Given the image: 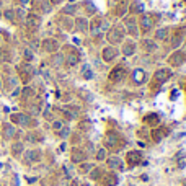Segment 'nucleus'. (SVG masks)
<instances>
[{
    "label": "nucleus",
    "mask_w": 186,
    "mask_h": 186,
    "mask_svg": "<svg viewBox=\"0 0 186 186\" xmlns=\"http://www.w3.org/2000/svg\"><path fill=\"white\" fill-rule=\"evenodd\" d=\"M124 36H126V30H124L122 25H114L113 28H109L106 33V39L109 41L111 46H118L124 41Z\"/></svg>",
    "instance_id": "f257e3e1"
},
{
    "label": "nucleus",
    "mask_w": 186,
    "mask_h": 186,
    "mask_svg": "<svg viewBox=\"0 0 186 186\" xmlns=\"http://www.w3.org/2000/svg\"><path fill=\"white\" fill-rule=\"evenodd\" d=\"M170 78H171V70L170 69H166V67L159 69V70H155L154 77H152V85H150V87L157 92V88L162 87L163 83H166Z\"/></svg>",
    "instance_id": "f03ea898"
},
{
    "label": "nucleus",
    "mask_w": 186,
    "mask_h": 186,
    "mask_svg": "<svg viewBox=\"0 0 186 186\" xmlns=\"http://www.w3.org/2000/svg\"><path fill=\"white\" fill-rule=\"evenodd\" d=\"M166 62H168L171 67H181V65L186 62V52L181 51V49H175L168 56V60H166Z\"/></svg>",
    "instance_id": "7ed1b4c3"
},
{
    "label": "nucleus",
    "mask_w": 186,
    "mask_h": 186,
    "mask_svg": "<svg viewBox=\"0 0 186 186\" xmlns=\"http://www.w3.org/2000/svg\"><path fill=\"white\" fill-rule=\"evenodd\" d=\"M65 54H64V62L69 65V67H74V65H77L80 62V52L75 49V47H70L67 46L65 47Z\"/></svg>",
    "instance_id": "20e7f679"
},
{
    "label": "nucleus",
    "mask_w": 186,
    "mask_h": 186,
    "mask_svg": "<svg viewBox=\"0 0 186 186\" xmlns=\"http://www.w3.org/2000/svg\"><path fill=\"white\" fill-rule=\"evenodd\" d=\"M122 64H124V62H122ZM122 64H119V65H116V67H113L111 70H109L108 80L111 83H118V82H121V80L124 78V75H126V67H124Z\"/></svg>",
    "instance_id": "39448f33"
},
{
    "label": "nucleus",
    "mask_w": 186,
    "mask_h": 186,
    "mask_svg": "<svg viewBox=\"0 0 186 186\" xmlns=\"http://www.w3.org/2000/svg\"><path fill=\"white\" fill-rule=\"evenodd\" d=\"M41 51L47 52V54H56L59 51V41L54 38H44L41 41Z\"/></svg>",
    "instance_id": "423d86ee"
},
{
    "label": "nucleus",
    "mask_w": 186,
    "mask_h": 186,
    "mask_svg": "<svg viewBox=\"0 0 186 186\" xmlns=\"http://www.w3.org/2000/svg\"><path fill=\"white\" fill-rule=\"evenodd\" d=\"M124 30H126L127 35H131L132 38H139L140 35V30H139V25L134 18H124Z\"/></svg>",
    "instance_id": "0eeeda50"
},
{
    "label": "nucleus",
    "mask_w": 186,
    "mask_h": 186,
    "mask_svg": "<svg viewBox=\"0 0 186 186\" xmlns=\"http://www.w3.org/2000/svg\"><path fill=\"white\" fill-rule=\"evenodd\" d=\"M126 144V140L122 142V139L118 136V132H108L106 137H104V145L111 147V149H118L119 145Z\"/></svg>",
    "instance_id": "6e6552de"
},
{
    "label": "nucleus",
    "mask_w": 186,
    "mask_h": 186,
    "mask_svg": "<svg viewBox=\"0 0 186 186\" xmlns=\"http://www.w3.org/2000/svg\"><path fill=\"white\" fill-rule=\"evenodd\" d=\"M118 56H119V51H118V47L116 46H106V47H103V51H101V57H103V60L104 62H113V60H116L118 59Z\"/></svg>",
    "instance_id": "1a4fd4ad"
},
{
    "label": "nucleus",
    "mask_w": 186,
    "mask_h": 186,
    "mask_svg": "<svg viewBox=\"0 0 186 186\" xmlns=\"http://www.w3.org/2000/svg\"><path fill=\"white\" fill-rule=\"evenodd\" d=\"M126 13H129V0H118L114 3V15L118 18H124Z\"/></svg>",
    "instance_id": "9d476101"
},
{
    "label": "nucleus",
    "mask_w": 186,
    "mask_h": 186,
    "mask_svg": "<svg viewBox=\"0 0 186 186\" xmlns=\"http://www.w3.org/2000/svg\"><path fill=\"white\" fill-rule=\"evenodd\" d=\"M184 39H186V28H178V30L175 31L173 38H171V46H173V49H178L184 42Z\"/></svg>",
    "instance_id": "9b49d317"
},
{
    "label": "nucleus",
    "mask_w": 186,
    "mask_h": 186,
    "mask_svg": "<svg viewBox=\"0 0 186 186\" xmlns=\"http://www.w3.org/2000/svg\"><path fill=\"white\" fill-rule=\"evenodd\" d=\"M131 80L134 85H144L147 82V72L144 69H134L131 74Z\"/></svg>",
    "instance_id": "f8f14e48"
},
{
    "label": "nucleus",
    "mask_w": 186,
    "mask_h": 186,
    "mask_svg": "<svg viewBox=\"0 0 186 186\" xmlns=\"http://www.w3.org/2000/svg\"><path fill=\"white\" fill-rule=\"evenodd\" d=\"M87 159V152L83 149H80V147H72V150H70V160H72V163H82Z\"/></svg>",
    "instance_id": "ddd939ff"
},
{
    "label": "nucleus",
    "mask_w": 186,
    "mask_h": 186,
    "mask_svg": "<svg viewBox=\"0 0 186 186\" xmlns=\"http://www.w3.org/2000/svg\"><path fill=\"white\" fill-rule=\"evenodd\" d=\"M136 51H137V44L134 41H131V39H127V41H122L121 42V52L126 57H131V56H134L136 54Z\"/></svg>",
    "instance_id": "4468645a"
},
{
    "label": "nucleus",
    "mask_w": 186,
    "mask_h": 186,
    "mask_svg": "<svg viewBox=\"0 0 186 186\" xmlns=\"http://www.w3.org/2000/svg\"><path fill=\"white\" fill-rule=\"evenodd\" d=\"M18 70H20V77H21V80L25 83L30 82V80L33 78V75H35V69H33L28 62H26V64H23L21 67H18Z\"/></svg>",
    "instance_id": "2eb2a0df"
},
{
    "label": "nucleus",
    "mask_w": 186,
    "mask_h": 186,
    "mask_svg": "<svg viewBox=\"0 0 186 186\" xmlns=\"http://www.w3.org/2000/svg\"><path fill=\"white\" fill-rule=\"evenodd\" d=\"M152 26H154V18L150 15H147V13H142L140 18H139V30L147 33V31L152 30Z\"/></svg>",
    "instance_id": "dca6fc26"
},
{
    "label": "nucleus",
    "mask_w": 186,
    "mask_h": 186,
    "mask_svg": "<svg viewBox=\"0 0 186 186\" xmlns=\"http://www.w3.org/2000/svg\"><path fill=\"white\" fill-rule=\"evenodd\" d=\"M142 160V154L139 150H129L126 154V163L127 166H136L137 163H140Z\"/></svg>",
    "instance_id": "f3484780"
},
{
    "label": "nucleus",
    "mask_w": 186,
    "mask_h": 186,
    "mask_svg": "<svg viewBox=\"0 0 186 186\" xmlns=\"http://www.w3.org/2000/svg\"><path fill=\"white\" fill-rule=\"evenodd\" d=\"M74 28L78 33H88L90 31V21L85 16H78L74 20Z\"/></svg>",
    "instance_id": "a211bd4d"
},
{
    "label": "nucleus",
    "mask_w": 186,
    "mask_h": 186,
    "mask_svg": "<svg viewBox=\"0 0 186 186\" xmlns=\"http://www.w3.org/2000/svg\"><path fill=\"white\" fill-rule=\"evenodd\" d=\"M140 49L144 52H155L157 49H159V44H157L155 39H150V38H144V39L140 41Z\"/></svg>",
    "instance_id": "6ab92c4d"
},
{
    "label": "nucleus",
    "mask_w": 186,
    "mask_h": 186,
    "mask_svg": "<svg viewBox=\"0 0 186 186\" xmlns=\"http://www.w3.org/2000/svg\"><path fill=\"white\" fill-rule=\"evenodd\" d=\"M12 122L13 124H20V126H31V124H35V122H31L30 116H26L25 113H15V114H12Z\"/></svg>",
    "instance_id": "aec40b11"
},
{
    "label": "nucleus",
    "mask_w": 186,
    "mask_h": 186,
    "mask_svg": "<svg viewBox=\"0 0 186 186\" xmlns=\"http://www.w3.org/2000/svg\"><path fill=\"white\" fill-rule=\"evenodd\" d=\"M25 21H26V26L30 28V30H38L41 25V18L39 15H36V13H30V15H26L25 16Z\"/></svg>",
    "instance_id": "412c9836"
},
{
    "label": "nucleus",
    "mask_w": 186,
    "mask_h": 186,
    "mask_svg": "<svg viewBox=\"0 0 186 186\" xmlns=\"http://www.w3.org/2000/svg\"><path fill=\"white\" fill-rule=\"evenodd\" d=\"M168 127H163V126H160V127H155V129H152L150 131V137H152V140L154 142H160L163 137L168 134Z\"/></svg>",
    "instance_id": "4be33fe9"
},
{
    "label": "nucleus",
    "mask_w": 186,
    "mask_h": 186,
    "mask_svg": "<svg viewBox=\"0 0 186 186\" xmlns=\"http://www.w3.org/2000/svg\"><path fill=\"white\" fill-rule=\"evenodd\" d=\"M39 160H41V150H38V149L26 150V154H25L26 163H36V162H39Z\"/></svg>",
    "instance_id": "5701e85b"
},
{
    "label": "nucleus",
    "mask_w": 186,
    "mask_h": 186,
    "mask_svg": "<svg viewBox=\"0 0 186 186\" xmlns=\"http://www.w3.org/2000/svg\"><path fill=\"white\" fill-rule=\"evenodd\" d=\"M144 124H147V126L150 127H157L160 124V116L157 113H149L144 116Z\"/></svg>",
    "instance_id": "b1692460"
},
{
    "label": "nucleus",
    "mask_w": 186,
    "mask_h": 186,
    "mask_svg": "<svg viewBox=\"0 0 186 186\" xmlns=\"http://www.w3.org/2000/svg\"><path fill=\"white\" fill-rule=\"evenodd\" d=\"M106 163H108L109 168H111V171H114V170H124L122 162H121V159H118V157H106Z\"/></svg>",
    "instance_id": "393cba45"
},
{
    "label": "nucleus",
    "mask_w": 186,
    "mask_h": 186,
    "mask_svg": "<svg viewBox=\"0 0 186 186\" xmlns=\"http://www.w3.org/2000/svg\"><path fill=\"white\" fill-rule=\"evenodd\" d=\"M144 10H145V7L140 0H134L132 3H129V13H132V15H142Z\"/></svg>",
    "instance_id": "a878e982"
},
{
    "label": "nucleus",
    "mask_w": 186,
    "mask_h": 186,
    "mask_svg": "<svg viewBox=\"0 0 186 186\" xmlns=\"http://www.w3.org/2000/svg\"><path fill=\"white\" fill-rule=\"evenodd\" d=\"M101 180H103V184L104 186H116L118 184V176H116V173H113V171H109V173L103 175Z\"/></svg>",
    "instance_id": "bb28decb"
},
{
    "label": "nucleus",
    "mask_w": 186,
    "mask_h": 186,
    "mask_svg": "<svg viewBox=\"0 0 186 186\" xmlns=\"http://www.w3.org/2000/svg\"><path fill=\"white\" fill-rule=\"evenodd\" d=\"M60 23H62V30H65V31H72L74 30V20H72V16L64 15V16L60 18Z\"/></svg>",
    "instance_id": "cd10ccee"
},
{
    "label": "nucleus",
    "mask_w": 186,
    "mask_h": 186,
    "mask_svg": "<svg viewBox=\"0 0 186 186\" xmlns=\"http://www.w3.org/2000/svg\"><path fill=\"white\" fill-rule=\"evenodd\" d=\"M83 10L85 13H87L88 16H93V15H97V5H95L93 2H90V0H87V2H83Z\"/></svg>",
    "instance_id": "c85d7f7f"
},
{
    "label": "nucleus",
    "mask_w": 186,
    "mask_h": 186,
    "mask_svg": "<svg viewBox=\"0 0 186 186\" xmlns=\"http://www.w3.org/2000/svg\"><path fill=\"white\" fill-rule=\"evenodd\" d=\"M101 26H103V18H93V21L90 23V30H92L95 35H98L100 30H101Z\"/></svg>",
    "instance_id": "c756f323"
},
{
    "label": "nucleus",
    "mask_w": 186,
    "mask_h": 186,
    "mask_svg": "<svg viewBox=\"0 0 186 186\" xmlns=\"http://www.w3.org/2000/svg\"><path fill=\"white\" fill-rule=\"evenodd\" d=\"M23 150H25L23 142H13V145H12V155L13 157H20L23 154Z\"/></svg>",
    "instance_id": "7c9ffc66"
},
{
    "label": "nucleus",
    "mask_w": 186,
    "mask_h": 186,
    "mask_svg": "<svg viewBox=\"0 0 186 186\" xmlns=\"http://www.w3.org/2000/svg\"><path fill=\"white\" fill-rule=\"evenodd\" d=\"M168 35H170V30H168V28H162V30H157L155 39H157V41H165V39H168Z\"/></svg>",
    "instance_id": "2f4dec72"
},
{
    "label": "nucleus",
    "mask_w": 186,
    "mask_h": 186,
    "mask_svg": "<svg viewBox=\"0 0 186 186\" xmlns=\"http://www.w3.org/2000/svg\"><path fill=\"white\" fill-rule=\"evenodd\" d=\"M15 127L12 126V124H3V136L7 137V139H12L13 136H15Z\"/></svg>",
    "instance_id": "473e14b6"
},
{
    "label": "nucleus",
    "mask_w": 186,
    "mask_h": 186,
    "mask_svg": "<svg viewBox=\"0 0 186 186\" xmlns=\"http://www.w3.org/2000/svg\"><path fill=\"white\" fill-rule=\"evenodd\" d=\"M92 168H93V165L88 163V162H82V163H78V171L82 175H88L90 171H92Z\"/></svg>",
    "instance_id": "72a5a7b5"
},
{
    "label": "nucleus",
    "mask_w": 186,
    "mask_h": 186,
    "mask_svg": "<svg viewBox=\"0 0 186 186\" xmlns=\"http://www.w3.org/2000/svg\"><path fill=\"white\" fill-rule=\"evenodd\" d=\"M82 75H83L85 80H92V78H93V70L90 69L88 64H85L83 67H82Z\"/></svg>",
    "instance_id": "f704fd0d"
},
{
    "label": "nucleus",
    "mask_w": 186,
    "mask_h": 186,
    "mask_svg": "<svg viewBox=\"0 0 186 186\" xmlns=\"http://www.w3.org/2000/svg\"><path fill=\"white\" fill-rule=\"evenodd\" d=\"M21 95H23V98H25V100L33 98V97H35V90L30 88V87H25V88L21 90Z\"/></svg>",
    "instance_id": "c9c22d12"
},
{
    "label": "nucleus",
    "mask_w": 186,
    "mask_h": 186,
    "mask_svg": "<svg viewBox=\"0 0 186 186\" xmlns=\"http://www.w3.org/2000/svg\"><path fill=\"white\" fill-rule=\"evenodd\" d=\"M90 178H92V180H95V181H97V180H100V178H101V170H100V168H92V171H90Z\"/></svg>",
    "instance_id": "e433bc0d"
},
{
    "label": "nucleus",
    "mask_w": 186,
    "mask_h": 186,
    "mask_svg": "<svg viewBox=\"0 0 186 186\" xmlns=\"http://www.w3.org/2000/svg\"><path fill=\"white\" fill-rule=\"evenodd\" d=\"M95 157H97V160L98 162H103V160H106V149H98V152L95 154Z\"/></svg>",
    "instance_id": "4c0bfd02"
},
{
    "label": "nucleus",
    "mask_w": 186,
    "mask_h": 186,
    "mask_svg": "<svg viewBox=\"0 0 186 186\" xmlns=\"http://www.w3.org/2000/svg\"><path fill=\"white\" fill-rule=\"evenodd\" d=\"M75 10H77V7H75V5H67L62 12H64V15L70 16V15H74V13H75Z\"/></svg>",
    "instance_id": "58836bf2"
},
{
    "label": "nucleus",
    "mask_w": 186,
    "mask_h": 186,
    "mask_svg": "<svg viewBox=\"0 0 186 186\" xmlns=\"http://www.w3.org/2000/svg\"><path fill=\"white\" fill-rule=\"evenodd\" d=\"M23 57H25L26 62H31L33 59H35V54H33L31 49H25V52H23Z\"/></svg>",
    "instance_id": "ea45409f"
},
{
    "label": "nucleus",
    "mask_w": 186,
    "mask_h": 186,
    "mask_svg": "<svg viewBox=\"0 0 186 186\" xmlns=\"http://www.w3.org/2000/svg\"><path fill=\"white\" fill-rule=\"evenodd\" d=\"M3 15H5V18H7V20H10V21H15V20H16L15 10H5V13H3Z\"/></svg>",
    "instance_id": "a19ab883"
},
{
    "label": "nucleus",
    "mask_w": 186,
    "mask_h": 186,
    "mask_svg": "<svg viewBox=\"0 0 186 186\" xmlns=\"http://www.w3.org/2000/svg\"><path fill=\"white\" fill-rule=\"evenodd\" d=\"M0 57L3 60H10V52H8V49H0Z\"/></svg>",
    "instance_id": "79ce46f5"
},
{
    "label": "nucleus",
    "mask_w": 186,
    "mask_h": 186,
    "mask_svg": "<svg viewBox=\"0 0 186 186\" xmlns=\"http://www.w3.org/2000/svg\"><path fill=\"white\" fill-rule=\"evenodd\" d=\"M52 127H54L56 132H59L62 127H64V124H62V121H52Z\"/></svg>",
    "instance_id": "37998d69"
},
{
    "label": "nucleus",
    "mask_w": 186,
    "mask_h": 186,
    "mask_svg": "<svg viewBox=\"0 0 186 186\" xmlns=\"http://www.w3.org/2000/svg\"><path fill=\"white\" fill-rule=\"evenodd\" d=\"M176 162H178V168L180 170H183L184 166H186V157H183V159H178Z\"/></svg>",
    "instance_id": "c03bdc74"
},
{
    "label": "nucleus",
    "mask_w": 186,
    "mask_h": 186,
    "mask_svg": "<svg viewBox=\"0 0 186 186\" xmlns=\"http://www.w3.org/2000/svg\"><path fill=\"white\" fill-rule=\"evenodd\" d=\"M42 116H44V119H47V121H54V116L51 114V111H46L44 109V113H42Z\"/></svg>",
    "instance_id": "a18cd8bd"
},
{
    "label": "nucleus",
    "mask_w": 186,
    "mask_h": 186,
    "mask_svg": "<svg viewBox=\"0 0 186 186\" xmlns=\"http://www.w3.org/2000/svg\"><path fill=\"white\" fill-rule=\"evenodd\" d=\"M69 132H70V131H69V127H62V129L59 131V136H60V137H67V136H69Z\"/></svg>",
    "instance_id": "49530a36"
},
{
    "label": "nucleus",
    "mask_w": 186,
    "mask_h": 186,
    "mask_svg": "<svg viewBox=\"0 0 186 186\" xmlns=\"http://www.w3.org/2000/svg\"><path fill=\"white\" fill-rule=\"evenodd\" d=\"M15 15H16V18H25V10L18 8V10H15Z\"/></svg>",
    "instance_id": "de8ad7c7"
},
{
    "label": "nucleus",
    "mask_w": 186,
    "mask_h": 186,
    "mask_svg": "<svg viewBox=\"0 0 186 186\" xmlns=\"http://www.w3.org/2000/svg\"><path fill=\"white\" fill-rule=\"evenodd\" d=\"M49 2L52 3V5H59V3H62V0H49Z\"/></svg>",
    "instance_id": "09e8293b"
},
{
    "label": "nucleus",
    "mask_w": 186,
    "mask_h": 186,
    "mask_svg": "<svg viewBox=\"0 0 186 186\" xmlns=\"http://www.w3.org/2000/svg\"><path fill=\"white\" fill-rule=\"evenodd\" d=\"M175 97H178V92H171V100H173Z\"/></svg>",
    "instance_id": "8fccbe9b"
},
{
    "label": "nucleus",
    "mask_w": 186,
    "mask_h": 186,
    "mask_svg": "<svg viewBox=\"0 0 186 186\" xmlns=\"http://www.w3.org/2000/svg\"><path fill=\"white\" fill-rule=\"evenodd\" d=\"M28 2H30V0H20V3H21V5H26Z\"/></svg>",
    "instance_id": "3c124183"
},
{
    "label": "nucleus",
    "mask_w": 186,
    "mask_h": 186,
    "mask_svg": "<svg viewBox=\"0 0 186 186\" xmlns=\"http://www.w3.org/2000/svg\"><path fill=\"white\" fill-rule=\"evenodd\" d=\"M184 41H186V39H184Z\"/></svg>",
    "instance_id": "603ef678"
}]
</instances>
